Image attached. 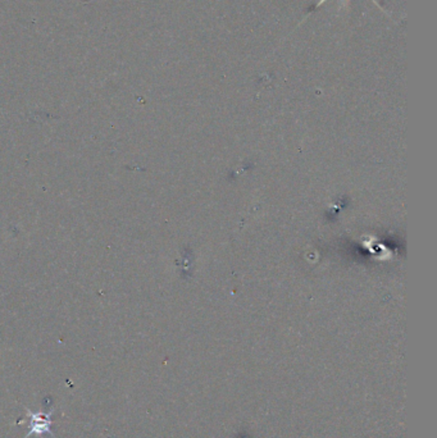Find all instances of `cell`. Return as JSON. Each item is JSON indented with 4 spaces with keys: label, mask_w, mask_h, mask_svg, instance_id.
Here are the masks:
<instances>
[{
    "label": "cell",
    "mask_w": 437,
    "mask_h": 438,
    "mask_svg": "<svg viewBox=\"0 0 437 438\" xmlns=\"http://www.w3.org/2000/svg\"><path fill=\"white\" fill-rule=\"evenodd\" d=\"M324 1H327V0H321V1H319V3H318V6H322V4H324ZM347 1H348V0H347ZM373 1H374V0H373Z\"/></svg>",
    "instance_id": "cell-1"
}]
</instances>
